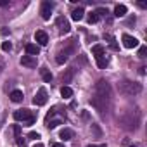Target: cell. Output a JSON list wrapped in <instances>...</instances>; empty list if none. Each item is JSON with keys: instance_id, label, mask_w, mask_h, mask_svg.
<instances>
[{"instance_id": "6da1fadb", "label": "cell", "mask_w": 147, "mask_h": 147, "mask_svg": "<svg viewBox=\"0 0 147 147\" xmlns=\"http://www.w3.org/2000/svg\"><path fill=\"white\" fill-rule=\"evenodd\" d=\"M90 102L100 114H106L111 109V106H113V92H111V85L106 80H99L95 83L94 97H92Z\"/></svg>"}, {"instance_id": "7a4b0ae2", "label": "cell", "mask_w": 147, "mask_h": 147, "mask_svg": "<svg viewBox=\"0 0 147 147\" xmlns=\"http://www.w3.org/2000/svg\"><path fill=\"white\" fill-rule=\"evenodd\" d=\"M119 90L125 95H135V94H140L142 92V85L140 83H135V82H130V80H123L119 83Z\"/></svg>"}, {"instance_id": "3957f363", "label": "cell", "mask_w": 147, "mask_h": 147, "mask_svg": "<svg viewBox=\"0 0 147 147\" xmlns=\"http://www.w3.org/2000/svg\"><path fill=\"white\" fill-rule=\"evenodd\" d=\"M14 119L16 121H23L26 125H33L36 118H35V114L30 109H18V111H14Z\"/></svg>"}, {"instance_id": "277c9868", "label": "cell", "mask_w": 147, "mask_h": 147, "mask_svg": "<svg viewBox=\"0 0 147 147\" xmlns=\"http://www.w3.org/2000/svg\"><path fill=\"white\" fill-rule=\"evenodd\" d=\"M75 42H76V40H71V45H67L66 49L59 50V54H57V57H55V61H57L59 64H64V62L69 59V55H71V54H75V45H73Z\"/></svg>"}, {"instance_id": "5b68a950", "label": "cell", "mask_w": 147, "mask_h": 147, "mask_svg": "<svg viewBox=\"0 0 147 147\" xmlns=\"http://www.w3.org/2000/svg\"><path fill=\"white\" fill-rule=\"evenodd\" d=\"M47 99H49L47 90H45V88H40V90L36 92V95L33 97V104H35V106H43V104H47Z\"/></svg>"}, {"instance_id": "8992f818", "label": "cell", "mask_w": 147, "mask_h": 147, "mask_svg": "<svg viewBox=\"0 0 147 147\" xmlns=\"http://www.w3.org/2000/svg\"><path fill=\"white\" fill-rule=\"evenodd\" d=\"M52 9H54V4H52V2H43V4H42V9H40L42 19L49 21V19H50V16H52Z\"/></svg>"}, {"instance_id": "52a82bcc", "label": "cell", "mask_w": 147, "mask_h": 147, "mask_svg": "<svg viewBox=\"0 0 147 147\" xmlns=\"http://www.w3.org/2000/svg\"><path fill=\"white\" fill-rule=\"evenodd\" d=\"M55 26H57V30H59V33H69V30H71V26H69V23H67V19L66 18H57L55 19Z\"/></svg>"}, {"instance_id": "ba28073f", "label": "cell", "mask_w": 147, "mask_h": 147, "mask_svg": "<svg viewBox=\"0 0 147 147\" xmlns=\"http://www.w3.org/2000/svg\"><path fill=\"white\" fill-rule=\"evenodd\" d=\"M121 40H123V45L126 47V49H135V47H138V40L135 38V36H130V35H123L121 36Z\"/></svg>"}, {"instance_id": "9c48e42d", "label": "cell", "mask_w": 147, "mask_h": 147, "mask_svg": "<svg viewBox=\"0 0 147 147\" xmlns=\"http://www.w3.org/2000/svg\"><path fill=\"white\" fill-rule=\"evenodd\" d=\"M35 40H36V45L38 47H43V45H47L49 43V35L45 33V31H36L35 33Z\"/></svg>"}, {"instance_id": "30bf717a", "label": "cell", "mask_w": 147, "mask_h": 147, "mask_svg": "<svg viewBox=\"0 0 147 147\" xmlns=\"http://www.w3.org/2000/svg\"><path fill=\"white\" fill-rule=\"evenodd\" d=\"M21 64L23 66H26V67H36V57H33V55H23L21 57Z\"/></svg>"}, {"instance_id": "8fae6325", "label": "cell", "mask_w": 147, "mask_h": 147, "mask_svg": "<svg viewBox=\"0 0 147 147\" xmlns=\"http://www.w3.org/2000/svg\"><path fill=\"white\" fill-rule=\"evenodd\" d=\"M26 52H28V55L36 57V55L40 54V47H38L36 43H28V45H26Z\"/></svg>"}, {"instance_id": "7c38bea8", "label": "cell", "mask_w": 147, "mask_h": 147, "mask_svg": "<svg viewBox=\"0 0 147 147\" xmlns=\"http://www.w3.org/2000/svg\"><path fill=\"white\" fill-rule=\"evenodd\" d=\"M73 75H75V67H71V69H67L66 73H62V76H61L62 83H69V82L73 80Z\"/></svg>"}, {"instance_id": "4fadbf2b", "label": "cell", "mask_w": 147, "mask_h": 147, "mask_svg": "<svg viewBox=\"0 0 147 147\" xmlns=\"http://www.w3.org/2000/svg\"><path fill=\"white\" fill-rule=\"evenodd\" d=\"M83 16H85L83 7H78V9H75V11L71 12V18L75 19V21H82V19H83Z\"/></svg>"}, {"instance_id": "5bb4252c", "label": "cell", "mask_w": 147, "mask_h": 147, "mask_svg": "<svg viewBox=\"0 0 147 147\" xmlns=\"http://www.w3.org/2000/svg\"><path fill=\"white\" fill-rule=\"evenodd\" d=\"M126 11H128V9H126V5L118 4V5L114 7V16H116V18H123V16L126 14Z\"/></svg>"}, {"instance_id": "9a60e30c", "label": "cell", "mask_w": 147, "mask_h": 147, "mask_svg": "<svg viewBox=\"0 0 147 147\" xmlns=\"http://www.w3.org/2000/svg\"><path fill=\"white\" fill-rule=\"evenodd\" d=\"M95 61H97V66H99L100 69H106V66L109 64V61H107L106 54H102V55H97V57H95Z\"/></svg>"}, {"instance_id": "2e32d148", "label": "cell", "mask_w": 147, "mask_h": 147, "mask_svg": "<svg viewBox=\"0 0 147 147\" xmlns=\"http://www.w3.org/2000/svg\"><path fill=\"white\" fill-rule=\"evenodd\" d=\"M40 75H42V78H43L45 83H50V82H52V73H50L47 67H42V69H40Z\"/></svg>"}, {"instance_id": "e0dca14e", "label": "cell", "mask_w": 147, "mask_h": 147, "mask_svg": "<svg viewBox=\"0 0 147 147\" xmlns=\"http://www.w3.org/2000/svg\"><path fill=\"white\" fill-rule=\"evenodd\" d=\"M59 137H61L62 140H71V138H73V130H69V128H62L61 133H59Z\"/></svg>"}, {"instance_id": "ac0fdd59", "label": "cell", "mask_w": 147, "mask_h": 147, "mask_svg": "<svg viewBox=\"0 0 147 147\" xmlns=\"http://www.w3.org/2000/svg\"><path fill=\"white\" fill-rule=\"evenodd\" d=\"M11 100L12 102H21L23 100V92L21 90H12L11 92Z\"/></svg>"}, {"instance_id": "d6986e66", "label": "cell", "mask_w": 147, "mask_h": 147, "mask_svg": "<svg viewBox=\"0 0 147 147\" xmlns=\"http://www.w3.org/2000/svg\"><path fill=\"white\" fill-rule=\"evenodd\" d=\"M61 95H62L64 99H71V97H73V90H71L67 85H62V88H61Z\"/></svg>"}, {"instance_id": "ffe728a7", "label": "cell", "mask_w": 147, "mask_h": 147, "mask_svg": "<svg viewBox=\"0 0 147 147\" xmlns=\"http://www.w3.org/2000/svg\"><path fill=\"white\" fill-rule=\"evenodd\" d=\"M104 38H106V40L109 42V47H111L113 50H118V49H119V47H118V43H116V38H114L113 35H106Z\"/></svg>"}, {"instance_id": "44dd1931", "label": "cell", "mask_w": 147, "mask_h": 147, "mask_svg": "<svg viewBox=\"0 0 147 147\" xmlns=\"http://www.w3.org/2000/svg\"><path fill=\"white\" fill-rule=\"evenodd\" d=\"M92 54H94L95 57H97V55H102V54H104V47H102V45H94V47H92Z\"/></svg>"}, {"instance_id": "7402d4cb", "label": "cell", "mask_w": 147, "mask_h": 147, "mask_svg": "<svg viewBox=\"0 0 147 147\" xmlns=\"http://www.w3.org/2000/svg\"><path fill=\"white\" fill-rule=\"evenodd\" d=\"M94 12L97 14V18H99V19H100V18H104L106 14H109V12H107V9H104V7H99V9H95Z\"/></svg>"}, {"instance_id": "603a6c76", "label": "cell", "mask_w": 147, "mask_h": 147, "mask_svg": "<svg viewBox=\"0 0 147 147\" xmlns=\"http://www.w3.org/2000/svg\"><path fill=\"white\" fill-rule=\"evenodd\" d=\"M2 50L4 52H11L12 50V43L11 42H2Z\"/></svg>"}, {"instance_id": "cb8c5ba5", "label": "cell", "mask_w": 147, "mask_h": 147, "mask_svg": "<svg viewBox=\"0 0 147 147\" xmlns=\"http://www.w3.org/2000/svg\"><path fill=\"white\" fill-rule=\"evenodd\" d=\"M97 21H99L97 14H95V12H90V14H88V23H90V24H94V23H97Z\"/></svg>"}, {"instance_id": "d4e9b609", "label": "cell", "mask_w": 147, "mask_h": 147, "mask_svg": "<svg viewBox=\"0 0 147 147\" xmlns=\"http://www.w3.org/2000/svg\"><path fill=\"white\" fill-rule=\"evenodd\" d=\"M145 54H147V47L142 45V47L138 49V57H140V59H145Z\"/></svg>"}, {"instance_id": "484cf974", "label": "cell", "mask_w": 147, "mask_h": 147, "mask_svg": "<svg viewBox=\"0 0 147 147\" xmlns=\"http://www.w3.org/2000/svg\"><path fill=\"white\" fill-rule=\"evenodd\" d=\"M28 137H30V138H33V140H38V138H40V133H36V131H30V133H28Z\"/></svg>"}, {"instance_id": "4316f807", "label": "cell", "mask_w": 147, "mask_h": 147, "mask_svg": "<svg viewBox=\"0 0 147 147\" xmlns=\"http://www.w3.org/2000/svg\"><path fill=\"white\" fill-rule=\"evenodd\" d=\"M14 133H16V137H19V133H21V126H19V125L14 126Z\"/></svg>"}, {"instance_id": "83f0119b", "label": "cell", "mask_w": 147, "mask_h": 147, "mask_svg": "<svg viewBox=\"0 0 147 147\" xmlns=\"http://www.w3.org/2000/svg\"><path fill=\"white\" fill-rule=\"evenodd\" d=\"M88 147H106V144H90Z\"/></svg>"}, {"instance_id": "f1b7e54d", "label": "cell", "mask_w": 147, "mask_h": 147, "mask_svg": "<svg viewBox=\"0 0 147 147\" xmlns=\"http://www.w3.org/2000/svg\"><path fill=\"white\" fill-rule=\"evenodd\" d=\"M0 5H2V7L4 5H9V2H7V0H0Z\"/></svg>"}, {"instance_id": "f546056e", "label": "cell", "mask_w": 147, "mask_h": 147, "mask_svg": "<svg viewBox=\"0 0 147 147\" xmlns=\"http://www.w3.org/2000/svg\"><path fill=\"white\" fill-rule=\"evenodd\" d=\"M52 147H64V144H54Z\"/></svg>"}, {"instance_id": "4dcf8cb0", "label": "cell", "mask_w": 147, "mask_h": 147, "mask_svg": "<svg viewBox=\"0 0 147 147\" xmlns=\"http://www.w3.org/2000/svg\"><path fill=\"white\" fill-rule=\"evenodd\" d=\"M4 69V62H2V59H0V71Z\"/></svg>"}, {"instance_id": "1f68e13d", "label": "cell", "mask_w": 147, "mask_h": 147, "mask_svg": "<svg viewBox=\"0 0 147 147\" xmlns=\"http://www.w3.org/2000/svg\"><path fill=\"white\" fill-rule=\"evenodd\" d=\"M35 147H43V144H36V145H35Z\"/></svg>"}, {"instance_id": "d6a6232c", "label": "cell", "mask_w": 147, "mask_h": 147, "mask_svg": "<svg viewBox=\"0 0 147 147\" xmlns=\"http://www.w3.org/2000/svg\"><path fill=\"white\" fill-rule=\"evenodd\" d=\"M23 147H26V145H23Z\"/></svg>"}, {"instance_id": "836d02e7", "label": "cell", "mask_w": 147, "mask_h": 147, "mask_svg": "<svg viewBox=\"0 0 147 147\" xmlns=\"http://www.w3.org/2000/svg\"><path fill=\"white\" fill-rule=\"evenodd\" d=\"M131 147H135V145H131Z\"/></svg>"}]
</instances>
